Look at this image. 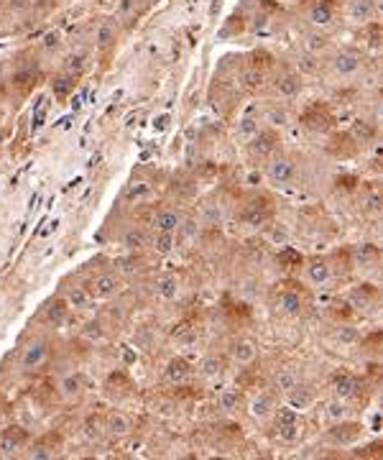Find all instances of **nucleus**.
I'll use <instances>...</instances> for the list:
<instances>
[{
	"mask_svg": "<svg viewBox=\"0 0 383 460\" xmlns=\"http://www.w3.org/2000/svg\"><path fill=\"white\" fill-rule=\"evenodd\" d=\"M222 371V363L217 358H207L205 361V376H217Z\"/></svg>",
	"mask_w": 383,
	"mask_h": 460,
	"instance_id": "nucleus-38",
	"label": "nucleus"
},
{
	"mask_svg": "<svg viewBox=\"0 0 383 460\" xmlns=\"http://www.w3.org/2000/svg\"><path fill=\"white\" fill-rule=\"evenodd\" d=\"M148 192H151V187H148V184H136V187H131V189H128V195H125V197H128V200H138V197H146Z\"/></svg>",
	"mask_w": 383,
	"mask_h": 460,
	"instance_id": "nucleus-36",
	"label": "nucleus"
},
{
	"mask_svg": "<svg viewBox=\"0 0 383 460\" xmlns=\"http://www.w3.org/2000/svg\"><path fill=\"white\" fill-rule=\"evenodd\" d=\"M332 386H335V394H337L340 399H345V396L353 394L355 381H353V376H348V373H337L335 381H332Z\"/></svg>",
	"mask_w": 383,
	"mask_h": 460,
	"instance_id": "nucleus-14",
	"label": "nucleus"
},
{
	"mask_svg": "<svg viewBox=\"0 0 383 460\" xmlns=\"http://www.w3.org/2000/svg\"><path fill=\"white\" fill-rule=\"evenodd\" d=\"M230 353H233V358H235L238 363H253V358H256V348H253L250 342H245V340L233 342Z\"/></svg>",
	"mask_w": 383,
	"mask_h": 460,
	"instance_id": "nucleus-12",
	"label": "nucleus"
},
{
	"mask_svg": "<svg viewBox=\"0 0 383 460\" xmlns=\"http://www.w3.org/2000/svg\"><path fill=\"white\" fill-rule=\"evenodd\" d=\"M176 292H179L176 279L166 276V279H161V281H159V294H161L164 299H174V297H176Z\"/></svg>",
	"mask_w": 383,
	"mask_h": 460,
	"instance_id": "nucleus-27",
	"label": "nucleus"
},
{
	"mask_svg": "<svg viewBox=\"0 0 383 460\" xmlns=\"http://www.w3.org/2000/svg\"><path fill=\"white\" fill-rule=\"evenodd\" d=\"M46 107H49V102H46V100H41V102H38V107L33 110V128H41V126H44Z\"/></svg>",
	"mask_w": 383,
	"mask_h": 460,
	"instance_id": "nucleus-32",
	"label": "nucleus"
},
{
	"mask_svg": "<svg viewBox=\"0 0 383 460\" xmlns=\"http://www.w3.org/2000/svg\"><path fill=\"white\" fill-rule=\"evenodd\" d=\"M325 46H327L325 36H309V49H325Z\"/></svg>",
	"mask_w": 383,
	"mask_h": 460,
	"instance_id": "nucleus-42",
	"label": "nucleus"
},
{
	"mask_svg": "<svg viewBox=\"0 0 383 460\" xmlns=\"http://www.w3.org/2000/svg\"><path fill=\"white\" fill-rule=\"evenodd\" d=\"M80 389H82V381H80V376H64V381H61V391H64V396H77L80 394Z\"/></svg>",
	"mask_w": 383,
	"mask_h": 460,
	"instance_id": "nucleus-24",
	"label": "nucleus"
},
{
	"mask_svg": "<svg viewBox=\"0 0 383 460\" xmlns=\"http://www.w3.org/2000/svg\"><path fill=\"white\" fill-rule=\"evenodd\" d=\"M107 430H110L112 435H125V432L131 430V422H128L120 412H112V414L107 417Z\"/></svg>",
	"mask_w": 383,
	"mask_h": 460,
	"instance_id": "nucleus-18",
	"label": "nucleus"
},
{
	"mask_svg": "<svg viewBox=\"0 0 383 460\" xmlns=\"http://www.w3.org/2000/svg\"><path fill=\"white\" fill-rule=\"evenodd\" d=\"M276 383H279V389L281 391H291L296 383H299V376L291 371V368H286V371H281L279 376H276Z\"/></svg>",
	"mask_w": 383,
	"mask_h": 460,
	"instance_id": "nucleus-22",
	"label": "nucleus"
},
{
	"mask_svg": "<svg viewBox=\"0 0 383 460\" xmlns=\"http://www.w3.org/2000/svg\"><path fill=\"white\" fill-rule=\"evenodd\" d=\"M276 90H279V95H284V97H294V95L301 90V82H299V77L289 74V77H284V80L276 82Z\"/></svg>",
	"mask_w": 383,
	"mask_h": 460,
	"instance_id": "nucleus-17",
	"label": "nucleus"
},
{
	"mask_svg": "<svg viewBox=\"0 0 383 460\" xmlns=\"http://www.w3.org/2000/svg\"><path fill=\"white\" fill-rule=\"evenodd\" d=\"M220 407H222L225 412H233V409L238 407V391H235V389H225V391L220 394Z\"/></svg>",
	"mask_w": 383,
	"mask_h": 460,
	"instance_id": "nucleus-28",
	"label": "nucleus"
},
{
	"mask_svg": "<svg viewBox=\"0 0 383 460\" xmlns=\"http://www.w3.org/2000/svg\"><path fill=\"white\" fill-rule=\"evenodd\" d=\"M197 233V225H195V220H186L184 222V236L189 238V236H195Z\"/></svg>",
	"mask_w": 383,
	"mask_h": 460,
	"instance_id": "nucleus-44",
	"label": "nucleus"
},
{
	"mask_svg": "<svg viewBox=\"0 0 383 460\" xmlns=\"http://www.w3.org/2000/svg\"><path fill=\"white\" fill-rule=\"evenodd\" d=\"M301 69H304V72H314L317 67L312 64V59H301Z\"/></svg>",
	"mask_w": 383,
	"mask_h": 460,
	"instance_id": "nucleus-48",
	"label": "nucleus"
},
{
	"mask_svg": "<svg viewBox=\"0 0 383 460\" xmlns=\"http://www.w3.org/2000/svg\"><path fill=\"white\" fill-rule=\"evenodd\" d=\"M85 337L87 340H100L102 337V325L100 322H87L85 325Z\"/></svg>",
	"mask_w": 383,
	"mask_h": 460,
	"instance_id": "nucleus-33",
	"label": "nucleus"
},
{
	"mask_svg": "<svg viewBox=\"0 0 383 460\" xmlns=\"http://www.w3.org/2000/svg\"><path fill=\"white\" fill-rule=\"evenodd\" d=\"M26 430L23 427H8L3 435H0V455H8L13 450H18L26 442Z\"/></svg>",
	"mask_w": 383,
	"mask_h": 460,
	"instance_id": "nucleus-2",
	"label": "nucleus"
},
{
	"mask_svg": "<svg viewBox=\"0 0 383 460\" xmlns=\"http://www.w3.org/2000/svg\"><path fill=\"white\" fill-rule=\"evenodd\" d=\"M51 90H54L56 97H67L74 90V80H72V77H56L54 85H51Z\"/></svg>",
	"mask_w": 383,
	"mask_h": 460,
	"instance_id": "nucleus-23",
	"label": "nucleus"
},
{
	"mask_svg": "<svg viewBox=\"0 0 383 460\" xmlns=\"http://www.w3.org/2000/svg\"><path fill=\"white\" fill-rule=\"evenodd\" d=\"M258 133V121L256 118H243L240 123H238V136H243V138H253Z\"/></svg>",
	"mask_w": 383,
	"mask_h": 460,
	"instance_id": "nucleus-25",
	"label": "nucleus"
},
{
	"mask_svg": "<svg viewBox=\"0 0 383 460\" xmlns=\"http://www.w3.org/2000/svg\"><path fill=\"white\" fill-rule=\"evenodd\" d=\"M327 417H330V419H335V422H342V417H345V407H342L340 401H332V404L327 407Z\"/></svg>",
	"mask_w": 383,
	"mask_h": 460,
	"instance_id": "nucleus-35",
	"label": "nucleus"
},
{
	"mask_svg": "<svg viewBox=\"0 0 383 460\" xmlns=\"http://www.w3.org/2000/svg\"><path fill=\"white\" fill-rule=\"evenodd\" d=\"M309 18H312V23H317V26H327V23L332 21V8H330L327 3H320V6L312 8Z\"/></svg>",
	"mask_w": 383,
	"mask_h": 460,
	"instance_id": "nucleus-21",
	"label": "nucleus"
},
{
	"mask_svg": "<svg viewBox=\"0 0 383 460\" xmlns=\"http://www.w3.org/2000/svg\"><path fill=\"white\" fill-rule=\"evenodd\" d=\"M243 82H245V87H258V85L263 82V74L256 72V69H250V72L243 74Z\"/></svg>",
	"mask_w": 383,
	"mask_h": 460,
	"instance_id": "nucleus-34",
	"label": "nucleus"
},
{
	"mask_svg": "<svg viewBox=\"0 0 383 460\" xmlns=\"http://www.w3.org/2000/svg\"><path fill=\"white\" fill-rule=\"evenodd\" d=\"M146 243H148V238H146V233H143L141 227H131V230H125V233H123V246L131 248V251H138Z\"/></svg>",
	"mask_w": 383,
	"mask_h": 460,
	"instance_id": "nucleus-13",
	"label": "nucleus"
},
{
	"mask_svg": "<svg viewBox=\"0 0 383 460\" xmlns=\"http://www.w3.org/2000/svg\"><path fill=\"white\" fill-rule=\"evenodd\" d=\"M189 363L184 361V358H171L169 361V366H166V378L171 381V383H181V381H186V376H189Z\"/></svg>",
	"mask_w": 383,
	"mask_h": 460,
	"instance_id": "nucleus-8",
	"label": "nucleus"
},
{
	"mask_svg": "<svg viewBox=\"0 0 383 460\" xmlns=\"http://www.w3.org/2000/svg\"><path fill=\"white\" fill-rule=\"evenodd\" d=\"M355 136H363V138H368V136H370V131H368V128H365V126L358 121V123H355Z\"/></svg>",
	"mask_w": 383,
	"mask_h": 460,
	"instance_id": "nucleus-46",
	"label": "nucleus"
},
{
	"mask_svg": "<svg viewBox=\"0 0 383 460\" xmlns=\"http://www.w3.org/2000/svg\"><path fill=\"white\" fill-rule=\"evenodd\" d=\"M296 419V409H279L276 414V425H284V422H294Z\"/></svg>",
	"mask_w": 383,
	"mask_h": 460,
	"instance_id": "nucleus-39",
	"label": "nucleus"
},
{
	"mask_svg": "<svg viewBox=\"0 0 383 460\" xmlns=\"http://www.w3.org/2000/svg\"><path fill=\"white\" fill-rule=\"evenodd\" d=\"M248 182H253V184H256V182H261V174H250V177H248Z\"/></svg>",
	"mask_w": 383,
	"mask_h": 460,
	"instance_id": "nucleus-49",
	"label": "nucleus"
},
{
	"mask_svg": "<svg viewBox=\"0 0 383 460\" xmlns=\"http://www.w3.org/2000/svg\"><path fill=\"white\" fill-rule=\"evenodd\" d=\"M279 307H281L286 315H299L301 307H304V302H301V297H299L296 292H284V294L279 297Z\"/></svg>",
	"mask_w": 383,
	"mask_h": 460,
	"instance_id": "nucleus-11",
	"label": "nucleus"
},
{
	"mask_svg": "<svg viewBox=\"0 0 383 460\" xmlns=\"http://www.w3.org/2000/svg\"><path fill=\"white\" fill-rule=\"evenodd\" d=\"M67 67L80 72V69H82V56H69V59H67Z\"/></svg>",
	"mask_w": 383,
	"mask_h": 460,
	"instance_id": "nucleus-43",
	"label": "nucleus"
},
{
	"mask_svg": "<svg viewBox=\"0 0 383 460\" xmlns=\"http://www.w3.org/2000/svg\"><path fill=\"white\" fill-rule=\"evenodd\" d=\"M266 215H268V210H266V205H261V202H250V207L245 210V215H243V220L248 222V225H261L263 220H266Z\"/></svg>",
	"mask_w": 383,
	"mask_h": 460,
	"instance_id": "nucleus-19",
	"label": "nucleus"
},
{
	"mask_svg": "<svg viewBox=\"0 0 383 460\" xmlns=\"http://www.w3.org/2000/svg\"><path fill=\"white\" fill-rule=\"evenodd\" d=\"M44 44H46L49 49H51V46H59V33H56V31H54V33H46V41H44Z\"/></svg>",
	"mask_w": 383,
	"mask_h": 460,
	"instance_id": "nucleus-45",
	"label": "nucleus"
},
{
	"mask_svg": "<svg viewBox=\"0 0 383 460\" xmlns=\"http://www.w3.org/2000/svg\"><path fill=\"white\" fill-rule=\"evenodd\" d=\"M90 286H92V289H90V294H92V297H97V299H107V297H112L115 292H118V279L110 276V274H102V276H97Z\"/></svg>",
	"mask_w": 383,
	"mask_h": 460,
	"instance_id": "nucleus-5",
	"label": "nucleus"
},
{
	"mask_svg": "<svg viewBox=\"0 0 383 460\" xmlns=\"http://www.w3.org/2000/svg\"><path fill=\"white\" fill-rule=\"evenodd\" d=\"M370 16H373L370 0H350V18L353 21H368Z\"/></svg>",
	"mask_w": 383,
	"mask_h": 460,
	"instance_id": "nucleus-15",
	"label": "nucleus"
},
{
	"mask_svg": "<svg viewBox=\"0 0 383 460\" xmlns=\"http://www.w3.org/2000/svg\"><path fill=\"white\" fill-rule=\"evenodd\" d=\"M276 432H279V437H281L284 442H294V440H299V422L294 419V422H284V425H276Z\"/></svg>",
	"mask_w": 383,
	"mask_h": 460,
	"instance_id": "nucleus-20",
	"label": "nucleus"
},
{
	"mask_svg": "<svg viewBox=\"0 0 383 460\" xmlns=\"http://www.w3.org/2000/svg\"><path fill=\"white\" fill-rule=\"evenodd\" d=\"M332 67H335L337 74H353V72H358V67H360V56L353 54V51H340V54L332 59Z\"/></svg>",
	"mask_w": 383,
	"mask_h": 460,
	"instance_id": "nucleus-6",
	"label": "nucleus"
},
{
	"mask_svg": "<svg viewBox=\"0 0 383 460\" xmlns=\"http://www.w3.org/2000/svg\"><path fill=\"white\" fill-rule=\"evenodd\" d=\"M44 361H46V342L44 340H33V342H28L26 348H23L21 366L26 371H33L38 366H44Z\"/></svg>",
	"mask_w": 383,
	"mask_h": 460,
	"instance_id": "nucleus-1",
	"label": "nucleus"
},
{
	"mask_svg": "<svg viewBox=\"0 0 383 460\" xmlns=\"http://www.w3.org/2000/svg\"><path fill=\"white\" fill-rule=\"evenodd\" d=\"M112 41V31H110V26H102L100 28V36H97V44L100 46H107Z\"/></svg>",
	"mask_w": 383,
	"mask_h": 460,
	"instance_id": "nucleus-41",
	"label": "nucleus"
},
{
	"mask_svg": "<svg viewBox=\"0 0 383 460\" xmlns=\"http://www.w3.org/2000/svg\"><path fill=\"white\" fill-rule=\"evenodd\" d=\"M169 121H171V118H169V115H161V118H159L156 123H153V126H156V131H164V128L169 126Z\"/></svg>",
	"mask_w": 383,
	"mask_h": 460,
	"instance_id": "nucleus-47",
	"label": "nucleus"
},
{
	"mask_svg": "<svg viewBox=\"0 0 383 460\" xmlns=\"http://www.w3.org/2000/svg\"><path fill=\"white\" fill-rule=\"evenodd\" d=\"M268 123H271V126H286V123H289L286 110H279V107L268 110Z\"/></svg>",
	"mask_w": 383,
	"mask_h": 460,
	"instance_id": "nucleus-31",
	"label": "nucleus"
},
{
	"mask_svg": "<svg viewBox=\"0 0 383 460\" xmlns=\"http://www.w3.org/2000/svg\"><path fill=\"white\" fill-rule=\"evenodd\" d=\"M337 340H340V342H355V340H358V332H355L353 327H340V330H337Z\"/></svg>",
	"mask_w": 383,
	"mask_h": 460,
	"instance_id": "nucleus-37",
	"label": "nucleus"
},
{
	"mask_svg": "<svg viewBox=\"0 0 383 460\" xmlns=\"http://www.w3.org/2000/svg\"><path fill=\"white\" fill-rule=\"evenodd\" d=\"M153 225H156L159 233H174V230H179V225H181V217L174 210H164V212H159L156 217H153Z\"/></svg>",
	"mask_w": 383,
	"mask_h": 460,
	"instance_id": "nucleus-7",
	"label": "nucleus"
},
{
	"mask_svg": "<svg viewBox=\"0 0 383 460\" xmlns=\"http://www.w3.org/2000/svg\"><path fill=\"white\" fill-rule=\"evenodd\" d=\"M276 146H279V136L274 131H258L253 136V143H250L253 153H258V156H268Z\"/></svg>",
	"mask_w": 383,
	"mask_h": 460,
	"instance_id": "nucleus-3",
	"label": "nucleus"
},
{
	"mask_svg": "<svg viewBox=\"0 0 383 460\" xmlns=\"http://www.w3.org/2000/svg\"><path fill=\"white\" fill-rule=\"evenodd\" d=\"M268 177L276 184H289L294 179V164L289 159H276V161L268 164Z\"/></svg>",
	"mask_w": 383,
	"mask_h": 460,
	"instance_id": "nucleus-4",
	"label": "nucleus"
},
{
	"mask_svg": "<svg viewBox=\"0 0 383 460\" xmlns=\"http://www.w3.org/2000/svg\"><path fill=\"white\" fill-rule=\"evenodd\" d=\"M289 394V404H291V409H306V407H312V401H314V396H312V391L309 389H304V386H296L291 389V391H286Z\"/></svg>",
	"mask_w": 383,
	"mask_h": 460,
	"instance_id": "nucleus-9",
	"label": "nucleus"
},
{
	"mask_svg": "<svg viewBox=\"0 0 383 460\" xmlns=\"http://www.w3.org/2000/svg\"><path fill=\"white\" fill-rule=\"evenodd\" d=\"M271 409H274V399L268 396V394H261V396H256V399L250 401V414L258 417V419L268 417V412H271Z\"/></svg>",
	"mask_w": 383,
	"mask_h": 460,
	"instance_id": "nucleus-16",
	"label": "nucleus"
},
{
	"mask_svg": "<svg viewBox=\"0 0 383 460\" xmlns=\"http://www.w3.org/2000/svg\"><path fill=\"white\" fill-rule=\"evenodd\" d=\"M67 299H69V304H74V307H87V302H90V294L85 292V289H72L69 294H67Z\"/></svg>",
	"mask_w": 383,
	"mask_h": 460,
	"instance_id": "nucleus-29",
	"label": "nucleus"
},
{
	"mask_svg": "<svg viewBox=\"0 0 383 460\" xmlns=\"http://www.w3.org/2000/svg\"><path fill=\"white\" fill-rule=\"evenodd\" d=\"M332 437H335V440H340L342 445H348V442H353V440L358 437V425H350V432H345V427H340V425H337V427L332 430Z\"/></svg>",
	"mask_w": 383,
	"mask_h": 460,
	"instance_id": "nucleus-26",
	"label": "nucleus"
},
{
	"mask_svg": "<svg viewBox=\"0 0 383 460\" xmlns=\"http://www.w3.org/2000/svg\"><path fill=\"white\" fill-rule=\"evenodd\" d=\"M174 248V233H159L156 238V251L159 253H169Z\"/></svg>",
	"mask_w": 383,
	"mask_h": 460,
	"instance_id": "nucleus-30",
	"label": "nucleus"
},
{
	"mask_svg": "<svg viewBox=\"0 0 383 460\" xmlns=\"http://www.w3.org/2000/svg\"><path fill=\"white\" fill-rule=\"evenodd\" d=\"M85 435H87L90 440H97V437L102 435V432H100V425H97V419H95V422L90 419L87 425H85Z\"/></svg>",
	"mask_w": 383,
	"mask_h": 460,
	"instance_id": "nucleus-40",
	"label": "nucleus"
},
{
	"mask_svg": "<svg viewBox=\"0 0 383 460\" xmlns=\"http://www.w3.org/2000/svg\"><path fill=\"white\" fill-rule=\"evenodd\" d=\"M306 274H309V281H312V284H320V286L327 284L330 276H332L327 261H312L309 266H306Z\"/></svg>",
	"mask_w": 383,
	"mask_h": 460,
	"instance_id": "nucleus-10",
	"label": "nucleus"
}]
</instances>
